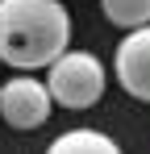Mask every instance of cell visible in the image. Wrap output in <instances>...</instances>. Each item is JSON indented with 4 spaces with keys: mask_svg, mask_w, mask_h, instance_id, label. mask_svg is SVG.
Returning <instances> with one entry per match:
<instances>
[{
    "mask_svg": "<svg viewBox=\"0 0 150 154\" xmlns=\"http://www.w3.org/2000/svg\"><path fill=\"white\" fill-rule=\"evenodd\" d=\"M117 83L133 100H150V29H129L117 46Z\"/></svg>",
    "mask_w": 150,
    "mask_h": 154,
    "instance_id": "obj_4",
    "label": "cell"
},
{
    "mask_svg": "<svg viewBox=\"0 0 150 154\" xmlns=\"http://www.w3.org/2000/svg\"><path fill=\"white\" fill-rule=\"evenodd\" d=\"M71 42V17L58 0H0V63L17 71L50 67Z\"/></svg>",
    "mask_w": 150,
    "mask_h": 154,
    "instance_id": "obj_1",
    "label": "cell"
},
{
    "mask_svg": "<svg viewBox=\"0 0 150 154\" xmlns=\"http://www.w3.org/2000/svg\"><path fill=\"white\" fill-rule=\"evenodd\" d=\"M100 8L117 29H146L150 21V0H100Z\"/></svg>",
    "mask_w": 150,
    "mask_h": 154,
    "instance_id": "obj_6",
    "label": "cell"
},
{
    "mask_svg": "<svg viewBox=\"0 0 150 154\" xmlns=\"http://www.w3.org/2000/svg\"><path fill=\"white\" fill-rule=\"evenodd\" d=\"M50 100L63 108H92L104 96V67L88 50H63L50 63V79L42 83Z\"/></svg>",
    "mask_w": 150,
    "mask_h": 154,
    "instance_id": "obj_2",
    "label": "cell"
},
{
    "mask_svg": "<svg viewBox=\"0 0 150 154\" xmlns=\"http://www.w3.org/2000/svg\"><path fill=\"white\" fill-rule=\"evenodd\" d=\"M0 117L13 129H38L50 117V96H46V88H42V79L13 75L0 88Z\"/></svg>",
    "mask_w": 150,
    "mask_h": 154,
    "instance_id": "obj_3",
    "label": "cell"
},
{
    "mask_svg": "<svg viewBox=\"0 0 150 154\" xmlns=\"http://www.w3.org/2000/svg\"><path fill=\"white\" fill-rule=\"evenodd\" d=\"M46 154H121V146L100 129H67L50 142Z\"/></svg>",
    "mask_w": 150,
    "mask_h": 154,
    "instance_id": "obj_5",
    "label": "cell"
}]
</instances>
